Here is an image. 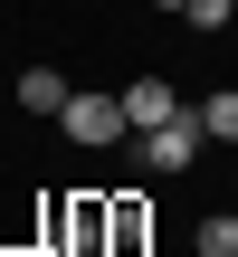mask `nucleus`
<instances>
[{
	"instance_id": "obj_3",
	"label": "nucleus",
	"mask_w": 238,
	"mask_h": 257,
	"mask_svg": "<svg viewBox=\"0 0 238 257\" xmlns=\"http://www.w3.org/2000/svg\"><path fill=\"white\" fill-rule=\"evenodd\" d=\"M124 114H134V134H153V124H172V114H191V105L172 95V76H134V86H124Z\"/></svg>"
},
{
	"instance_id": "obj_7",
	"label": "nucleus",
	"mask_w": 238,
	"mask_h": 257,
	"mask_svg": "<svg viewBox=\"0 0 238 257\" xmlns=\"http://www.w3.org/2000/svg\"><path fill=\"white\" fill-rule=\"evenodd\" d=\"M229 10H238V0H191L181 19H191V29H229Z\"/></svg>"
},
{
	"instance_id": "obj_6",
	"label": "nucleus",
	"mask_w": 238,
	"mask_h": 257,
	"mask_svg": "<svg viewBox=\"0 0 238 257\" xmlns=\"http://www.w3.org/2000/svg\"><path fill=\"white\" fill-rule=\"evenodd\" d=\"M191 248L200 257H238V210H210V219L191 229Z\"/></svg>"
},
{
	"instance_id": "obj_2",
	"label": "nucleus",
	"mask_w": 238,
	"mask_h": 257,
	"mask_svg": "<svg viewBox=\"0 0 238 257\" xmlns=\"http://www.w3.org/2000/svg\"><path fill=\"white\" fill-rule=\"evenodd\" d=\"M200 143H210V134H200V114H172V124H153V134H143V162H153V172H191V162H200Z\"/></svg>"
},
{
	"instance_id": "obj_4",
	"label": "nucleus",
	"mask_w": 238,
	"mask_h": 257,
	"mask_svg": "<svg viewBox=\"0 0 238 257\" xmlns=\"http://www.w3.org/2000/svg\"><path fill=\"white\" fill-rule=\"evenodd\" d=\"M67 95H76V86H67L57 67H19V105H29V114H67Z\"/></svg>"
},
{
	"instance_id": "obj_1",
	"label": "nucleus",
	"mask_w": 238,
	"mask_h": 257,
	"mask_svg": "<svg viewBox=\"0 0 238 257\" xmlns=\"http://www.w3.org/2000/svg\"><path fill=\"white\" fill-rule=\"evenodd\" d=\"M57 124H67V143H76V153H105V143H124V134H134L124 95H86V86L67 95V114H57Z\"/></svg>"
},
{
	"instance_id": "obj_5",
	"label": "nucleus",
	"mask_w": 238,
	"mask_h": 257,
	"mask_svg": "<svg viewBox=\"0 0 238 257\" xmlns=\"http://www.w3.org/2000/svg\"><path fill=\"white\" fill-rule=\"evenodd\" d=\"M191 114H200V134H210V143H238V86H219V95H210V105H191Z\"/></svg>"
},
{
	"instance_id": "obj_8",
	"label": "nucleus",
	"mask_w": 238,
	"mask_h": 257,
	"mask_svg": "<svg viewBox=\"0 0 238 257\" xmlns=\"http://www.w3.org/2000/svg\"><path fill=\"white\" fill-rule=\"evenodd\" d=\"M153 10H191V0H153Z\"/></svg>"
}]
</instances>
